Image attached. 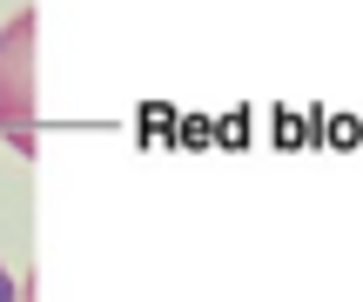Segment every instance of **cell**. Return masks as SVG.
Wrapping results in <instances>:
<instances>
[{"mask_svg": "<svg viewBox=\"0 0 363 302\" xmlns=\"http://www.w3.org/2000/svg\"><path fill=\"white\" fill-rule=\"evenodd\" d=\"M0 302H21V282H13V269L0 262Z\"/></svg>", "mask_w": 363, "mask_h": 302, "instance_id": "cell-2", "label": "cell"}, {"mask_svg": "<svg viewBox=\"0 0 363 302\" xmlns=\"http://www.w3.org/2000/svg\"><path fill=\"white\" fill-rule=\"evenodd\" d=\"M34 7H21L7 27H0V134H7L21 155L40 148L34 128Z\"/></svg>", "mask_w": 363, "mask_h": 302, "instance_id": "cell-1", "label": "cell"}]
</instances>
